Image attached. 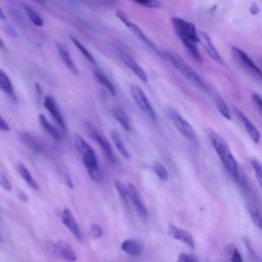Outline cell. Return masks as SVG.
I'll return each mask as SVG.
<instances>
[{
    "instance_id": "ba28073f",
    "label": "cell",
    "mask_w": 262,
    "mask_h": 262,
    "mask_svg": "<svg viewBox=\"0 0 262 262\" xmlns=\"http://www.w3.org/2000/svg\"><path fill=\"white\" fill-rule=\"evenodd\" d=\"M116 15H117V17L125 25V27L132 33V35H133L134 37H136L140 42L144 43L147 47L151 48L154 51H158L157 46L154 44V42H152V41L143 33V31H142L136 24H134L124 12L118 10V11L116 12Z\"/></svg>"
},
{
    "instance_id": "5bb4252c",
    "label": "cell",
    "mask_w": 262,
    "mask_h": 262,
    "mask_svg": "<svg viewBox=\"0 0 262 262\" xmlns=\"http://www.w3.org/2000/svg\"><path fill=\"white\" fill-rule=\"evenodd\" d=\"M128 190H129V195H130V202L131 204L134 206L137 214L142 218V219H145L148 215L147 213V209L141 199V195L137 189V187L132 184V183H129L128 185Z\"/></svg>"
},
{
    "instance_id": "60d3db41",
    "label": "cell",
    "mask_w": 262,
    "mask_h": 262,
    "mask_svg": "<svg viewBox=\"0 0 262 262\" xmlns=\"http://www.w3.org/2000/svg\"><path fill=\"white\" fill-rule=\"evenodd\" d=\"M9 125L7 122L3 119V117L0 115V131H9Z\"/></svg>"
},
{
    "instance_id": "e0dca14e",
    "label": "cell",
    "mask_w": 262,
    "mask_h": 262,
    "mask_svg": "<svg viewBox=\"0 0 262 262\" xmlns=\"http://www.w3.org/2000/svg\"><path fill=\"white\" fill-rule=\"evenodd\" d=\"M56 49H57L59 58H60V60L62 61V63L64 64V67H66L70 72H72L73 74H75V75L79 74L78 68H77V66L75 64V61H74V59L72 58L71 53L69 52L67 46H66L64 44H62V43L57 42V43H56Z\"/></svg>"
},
{
    "instance_id": "30bf717a",
    "label": "cell",
    "mask_w": 262,
    "mask_h": 262,
    "mask_svg": "<svg viewBox=\"0 0 262 262\" xmlns=\"http://www.w3.org/2000/svg\"><path fill=\"white\" fill-rule=\"evenodd\" d=\"M115 51L117 52L118 56L120 57V59L123 61V63L143 83H146L148 78L147 75L145 73V71L141 68V66L133 58V56H131L128 52L122 50L120 47H115Z\"/></svg>"
},
{
    "instance_id": "2e32d148",
    "label": "cell",
    "mask_w": 262,
    "mask_h": 262,
    "mask_svg": "<svg viewBox=\"0 0 262 262\" xmlns=\"http://www.w3.org/2000/svg\"><path fill=\"white\" fill-rule=\"evenodd\" d=\"M237 119L239 120V122L242 123L243 127L245 128V130L247 131L248 135L250 136V138L255 142V143H258L259 142V139H260V132L259 130L257 129V127L251 122V120L242 112L239 111L238 108L234 107L233 108Z\"/></svg>"
},
{
    "instance_id": "484cf974",
    "label": "cell",
    "mask_w": 262,
    "mask_h": 262,
    "mask_svg": "<svg viewBox=\"0 0 262 262\" xmlns=\"http://www.w3.org/2000/svg\"><path fill=\"white\" fill-rule=\"evenodd\" d=\"M94 76L96 78V80L99 82V84H101L112 95H116V88L114 86V84L111 82V80L104 75L103 72L99 71V70H95L94 71Z\"/></svg>"
},
{
    "instance_id": "e575fe53",
    "label": "cell",
    "mask_w": 262,
    "mask_h": 262,
    "mask_svg": "<svg viewBox=\"0 0 262 262\" xmlns=\"http://www.w3.org/2000/svg\"><path fill=\"white\" fill-rule=\"evenodd\" d=\"M89 232H90V235L97 239V238H100L102 236V233H103V230L101 228L100 225L96 224V223H92L89 227Z\"/></svg>"
},
{
    "instance_id": "4fadbf2b",
    "label": "cell",
    "mask_w": 262,
    "mask_h": 262,
    "mask_svg": "<svg viewBox=\"0 0 262 262\" xmlns=\"http://www.w3.org/2000/svg\"><path fill=\"white\" fill-rule=\"evenodd\" d=\"M61 221H62L63 225L71 231V233L79 242L83 241V235H82V231L80 229V226H79L75 216L73 215V213L67 208L63 209L62 212H61Z\"/></svg>"
},
{
    "instance_id": "52a82bcc",
    "label": "cell",
    "mask_w": 262,
    "mask_h": 262,
    "mask_svg": "<svg viewBox=\"0 0 262 262\" xmlns=\"http://www.w3.org/2000/svg\"><path fill=\"white\" fill-rule=\"evenodd\" d=\"M130 93L132 98L134 99V101L136 102V104L139 106V108L148 117L150 118L152 121L157 120V115L156 112L149 101V99L147 98L146 94L143 92V90L134 84L130 85Z\"/></svg>"
},
{
    "instance_id": "7bdbcfd3",
    "label": "cell",
    "mask_w": 262,
    "mask_h": 262,
    "mask_svg": "<svg viewBox=\"0 0 262 262\" xmlns=\"http://www.w3.org/2000/svg\"><path fill=\"white\" fill-rule=\"evenodd\" d=\"M0 49H1V50H4V49H5V45H4L3 41L1 40V38H0Z\"/></svg>"
},
{
    "instance_id": "ffe728a7",
    "label": "cell",
    "mask_w": 262,
    "mask_h": 262,
    "mask_svg": "<svg viewBox=\"0 0 262 262\" xmlns=\"http://www.w3.org/2000/svg\"><path fill=\"white\" fill-rule=\"evenodd\" d=\"M20 140L23 141V143L30 148L31 150L35 151V152H42L43 151V145L40 142V140L36 137H34L32 134L26 133V132H21L19 134Z\"/></svg>"
},
{
    "instance_id": "8fae6325",
    "label": "cell",
    "mask_w": 262,
    "mask_h": 262,
    "mask_svg": "<svg viewBox=\"0 0 262 262\" xmlns=\"http://www.w3.org/2000/svg\"><path fill=\"white\" fill-rule=\"evenodd\" d=\"M52 253L60 258L63 259L68 262H75L77 260V255L74 252V250L72 249V247L64 241H56V242H52L50 243V248H49Z\"/></svg>"
},
{
    "instance_id": "7a4b0ae2",
    "label": "cell",
    "mask_w": 262,
    "mask_h": 262,
    "mask_svg": "<svg viewBox=\"0 0 262 262\" xmlns=\"http://www.w3.org/2000/svg\"><path fill=\"white\" fill-rule=\"evenodd\" d=\"M161 53L189 83H191L193 86H195L202 91H209L207 84L201 78V76L192 68H190L180 56L167 50H164Z\"/></svg>"
},
{
    "instance_id": "d6a6232c",
    "label": "cell",
    "mask_w": 262,
    "mask_h": 262,
    "mask_svg": "<svg viewBox=\"0 0 262 262\" xmlns=\"http://www.w3.org/2000/svg\"><path fill=\"white\" fill-rule=\"evenodd\" d=\"M251 166L254 170L256 179H257L260 187L262 188V163L259 160L253 158V159H251Z\"/></svg>"
},
{
    "instance_id": "d4e9b609",
    "label": "cell",
    "mask_w": 262,
    "mask_h": 262,
    "mask_svg": "<svg viewBox=\"0 0 262 262\" xmlns=\"http://www.w3.org/2000/svg\"><path fill=\"white\" fill-rule=\"evenodd\" d=\"M111 138H112V141H113V143L115 144L116 148L119 150V152H120L125 159H129V158H130L129 151H128V149H127V147H126V145H125V143H124V141H123L121 135H120L117 131L113 130V131L111 132Z\"/></svg>"
},
{
    "instance_id": "4dcf8cb0",
    "label": "cell",
    "mask_w": 262,
    "mask_h": 262,
    "mask_svg": "<svg viewBox=\"0 0 262 262\" xmlns=\"http://www.w3.org/2000/svg\"><path fill=\"white\" fill-rule=\"evenodd\" d=\"M57 175H58L59 180H60L64 185H67V186L70 187V188H73V187H74V184H73L71 175H70L68 169H67L64 166L61 165V166H59V167L57 168Z\"/></svg>"
},
{
    "instance_id": "d6986e66",
    "label": "cell",
    "mask_w": 262,
    "mask_h": 262,
    "mask_svg": "<svg viewBox=\"0 0 262 262\" xmlns=\"http://www.w3.org/2000/svg\"><path fill=\"white\" fill-rule=\"evenodd\" d=\"M112 116L114 117V119L119 122V124L126 130V131H130L131 130V122L130 119L128 117V115L126 114V112L121 107V106H114L111 110Z\"/></svg>"
},
{
    "instance_id": "d590c367",
    "label": "cell",
    "mask_w": 262,
    "mask_h": 262,
    "mask_svg": "<svg viewBox=\"0 0 262 262\" xmlns=\"http://www.w3.org/2000/svg\"><path fill=\"white\" fill-rule=\"evenodd\" d=\"M177 262H200L198 260V258L192 255V254H188V253H180L177 257Z\"/></svg>"
},
{
    "instance_id": "4316f807",
    "label": "cell",
    "mask_w": 262,
    "mask_h": 262,
    "mask_svg": "<svg viewBox=\"0 0 262 262\" xmlns=\"http://www.w3.org/2000/svg\"><path fill=\"white\" fill-rule=\"evenodd\" d=\"M115 188L117 190V192L119 193L122 202L124 203V205L126 207L129 208V205H130V195H129V190H128V186L125 185L121 180L117 179L115 181Z\"/></svg>"
},
{
    "instance_id": "7c38bea8",
    "label": "cell",
    "mask_w": 262,
    "mask_h": 262,
    "mask_svg": "<svg viewBox=\"0 0 262 262\" xmlns=\"http://www.w3.org/2000/svg\"><path fill=\"white\" fill-rule=\"evenodd\" d=\"M43 104L45 106V108L48 111V113L50 114V116L53 118V120L55 121V123L62 129L66 130L67 126H66V122L63 120V117L61 115V112L59 110V106L56 102V100L51 96V95H46L44 97L43 100Z\"/></svg>"
},
{
    "instance_id": "f546056e",
    "label": "cell",
    "mask_w": 262,
    "mask_h": 262,
    "mask_svg": "<svg viewBox=\"0 0 262 262\" xmlns=\"http://www.w3.org/2000/svg\"><path fill=\"white\" fill-rule=\"evenodd\" d=\"M24 9L27 13V16L29 17V19L31 20V23L36 26V27H42L44 25V20L42 18V16L35 10L33 9L31 6H28V5H25L24 6Z\"/></svg>"
},
{
    "instance_id": "44dd1931",
    "label": "cell",
    "mask_w": 262,
    "mask_h": 262,
    "mask_svg": "<svg viewBox=\"0 0 262 262\" xmlns=\"http://www.w3.org/2000/svg\"><path fill=\"white\" fill-rule=\"evenodd\" d=\"M121 249L124 253L130 256H139L142 252V247L140 243H138L136 239H133V238L125 239L121 245Z\"/></svg>"
},
{
    "instance_id": "ac0fdd59",
    "label": "cell",
    "mask_w": 262,
    "mask_h": 262,
    "mask_svg": "<svg viewBox=\"0 0 262 262\" xmlns=\"http://www.w3.org/2000/svg\"><path fill=\"white\" fill-rule=\"evenodd\" d=\"M199 36H200V41L203 42V44H204V46H205V48H206L208 54L211 56V58L214 59L215 61H217V62L220 63V64H225V62H224V60L222 59L221 55L219 54V52L217 51L216 47L214 46V44H213V42H212L210 36H209L208 34H206L205 32H201V33L199 34Z\"/></svg>"
},
{
    "instance_id": "277c9868",
    "label": "cell",
    "mask_w": 262,
    "mask_h": 262,
    "mask_svg": "<svg viewBox=\"0 0 262 262\" xmlns=\"http://www.w3.org/2000/svg\"><path fill=\"white\" fill-rule=\"evenodd\" d=\"M167 114H168V117L170 118V120L172 121L173 125L175 126V128L178 130V132L183 137H185L188 141H190L192 144L196 145L198 144V137L194 133V130H193L192 126L187 122V120H185L174 108H168Z\"/></svg>"
},
{
    "instance_id": "8992f818",
    "label": "cell",
    "mask_w": 262,
    "mask_h": 262,
    "mask_svg": "<svg viewBox=\"0 0 262 262\" xmlns=\"http://www.w3.org/2000/svg\"><path fill=\"white\" fill-rule=\"evenodd\" d=\"M172 26L174 28L175 33L179 37V39L182 40H190L195 43L200 41V36L196 32V29L194 25L190 21H187L185 19H182L180 17H173L171 19Z\"/></svg>"
},
{
    "instance_id": "1f68e13d",
    "label": "cell",
    "mask_w": 262,
    "mask_h": 262,
    "mask_svg": "<svg viewBox=\"0 0 262 262\" xmlns=\"http://www.w3.org/2000/svg\"><path fill=\"white\" fill-rule=\"evenodd\" d=\"M152 170H154V172L156 173V175H157L161 180H163V181H167V180H168V178H169V173H168L166 167H165L163 164H161L160 162H155V163L152 164Z\"/></svg>"
},
{
    "instance_id": "9a60e30c",
    "label": "cell",
    "mask_w": 262,
    "mask_h": 262,
    "mask_svg": "<svg viewBox=\"0 0 262 262\" xmlns=\"http://www.w3.org/2000/svg\"><path fill=\"white\" fill-rule=\"evenodd\" d=\"M168 234L173 238L183 243L190 249H194V241L192 235L183 228H180L174 224H169L168 226Z\"/></svg>"
},
{
    "instance_id": "ab89813d",
    "label": "cell",
    "mask_w": 262,
    "mask_h": 262,
    "mask_svg": "<svg viewBox=\"0 0 262 262\" xmlns=\"http://www.w3.org/2000/svg\"><path fill=\"white\" fill-rule=\"evenodd\" d=\"M252 100H253L254 104L256 105V107L258 108V111L260 112V114L262 115V97L259 94L254 93L252 95Z\"/></svg>"
},
{
    "instance_id": "83f0119b",
    "label": "cell",
    "mask_w": 262,
    "mask_h": 262,
    "mask_svg": "<svg viewBox=\"0 0 262 262\" xmlns=\"http://www.w3.org/2000/svg\"><path fill=\"white\" fill-rule=\"evenodd\" d=\"M214 102L216 104V107H217L218 112L221 114V116L224 117L227 120H230L231 119L230 110H229L228 104L225 102V100L220 95L215 94L214 95Z\"/></svg>"
},
{
    "instance_id": "603a6c76",
    "label": "cell",
    "mask_w": 262,
    "mask_h": 262,
    "mask_svg": "<svg viewBox=\"0 0 262 262\" xmlns=\"http://www.w3.org/2000/svg\"><path fill=\"white\" fill-rule=\"evenodd\" d=\"M0 90L5 93L6 95L15 98V93H14V88L11 83V80L9 79L8 75L0 69Z\"/></svg>"
},
{
    "instance_id": "3957f363",
    "label": "cell",
    "mask_w": 262,
    "mask_h": 262,
    "mask_svg": "<svg viewBox=\"0 0 262 262\" xmlns=\"http://www.w3.org/2000/svg\"><path fill=\"white\" fill-rule=\"evenodd\" d=\"M75 143H76L77 149L79 150V152L82 157L84 167L86 168L89 177L93 181H99V179H100V170H99L98 160H97V157H96V154H95L94 149L80 135H76Z\"/></svg>"
},
{
    "instance_id": "74e56055",
    "label": "cell",
    "mask_w": 262,
    "mask_h": 262,
    "mask_svg": "<svg viewBox=\"0 0 262 262\" xmlns=\"http://www.w3.org/2000/svg\"><path fill=\"white\" fill-rule=\"evenodd\" d=\"M0 186L6 191H11V189H12L11 183L9 182L8 178L2 172H0Z\"/></svg>"
},
{
    "instance_id": "836d02e7",
    "label": "cell",
    "mask_w": 262,
    "mask_h": 262,
    "mask_svg": "<svg viewBox=\"0 0 262 262\" xmlns=\"http://www.w3.org/2000/svg\"><path fill=\"white\" fill-rule=\"evenodd\" d=\"M249 212L254 224L262 231V214L256 208H250Z\"/></svg>"
},
{
    "instance_id": "b9f144b4",
    "label": "cell",
    "mask_w": 262,
    "mask_h": 262,
    "mask_svg": "<svg viewBox=\"0 0 262 262\" xmlns=\"http://www.w3.org/2000/svg\"><path fill=\"white\" fill-rule=\"evenodd\" d=\"M6 17H5V13H4V11H3V9L1 8V6H0V19H2V20H4Z\"/></svg>"
},
{
    "instance_id": "f35d334b",
    "label": "cell",
    "mask_w": 262,
    "mask_h": 262,
    "mask_svg": "<svg viewBox=\"0 0 262 262\" xmlns=\"http://www.w3.org/2000/svg\"><path fill=\"white\" fill-rule=\"evenodd\" d=\"M139 5L148 7V8H157L161 6V2L157 1V0H145V1H137L136 2Z\"/></svg>"
},
{
    "instance_id": "f1b7e54d",
    "label": "cell",
    "mask_w": 262,
    "mask_h": 262,
    "mask_svg": "<svg viewBox=\"0 0 262 262\" xmlns=\"http://www.w3.org/2000/svg\"><path fill=\"white\" fill-rule=\"evenodd\" d=\"M70 39L72 40L73 44L78 48V50L82 53V55H83L89 62H91L92 64L96 66V60H95V58L93 57V55L91 54V52H90L77 38H75L74 36H70Z\"/></svg>"
},
{
    "instance_id": "8d00e7d4",
    "label": "cell",
    "mask_w": 262,
    "mask_h": 262,
    "mask_svg": "<svg viewBox=\"0 0 262 262\" xmlns=\"http://www.w3.org/2000/svg\"><path fill=\"white\" fill-rule=\"evenodd\" d=\"M229 249H230L229 253H230V260H231V262H244L239 251L234 246H230Z\"/></svg>"
},
{
    "instance_id": "5b68a950",
    "label": "cell",
    "mask_w": 262,
    "mask_h": 262,
    "mask_svg": "<svg viewBox=\"0 0 262 262\" xmlns=\"http://www.w3.org/2000/svg\"><path fill=\"white\" fill-rule=\"evenodd\" d=\"M231 53H232L234 60L236 61V63L239 64V67L242 69H244L251 76L262 81V71L245 51H243L238 47H232Z\"/></svg>"
},
{
    "instance_id": "9c48e42d",
    "label": "cell",
    "mask_w": 262,
    "mask_h": 262,
    "mask_svg": "<svg viewBox=\"0 0 262 262\" xmlns=\"http://www.w3.org/2000/svg\"><path fill=\"white\" fill-rule=\"evenodd\" d=\"M88 132L89 135L92 139H94V141L98 144V146L100 147V149L102 150V152L104 154L105 158L107 159V161L112 164H116L117 162V158L115 156V152L112 148V145L110 143V141L106 139V137L95 127L93 126H89L88 127Z\"/></svg>"
},
{
    "instance_id": "6da1fadb",
    "label": "cell",
    "mask_w": 262,
    "mask_h": 262,
    "mask_svg": "<svg viewBox=\"0 0 262 262\" xmlns=\"http://www.w3.org/2000/svg\"><path fill=\"white\" fill-rule=\"evenodd\" d=\"M207 135L225 170L234 180H238L239 175H238L237 162L233 157V154L231 152L227 142L224 140L222 136H220L214 130H211V129L207 130Z\"/></svg>"
},
{
    "instance_id": "cb8c5ba5",
    "label": "cell",
    "mask_w": 262,
    "mask_h": 262,
    "mask_svg": "<svg viewBox=\"0 0 262 262\" xmlns=\"http://www.w3.org/2000/svg\"><path fill=\"white\" fill-rule=\"evenodd\" d=\"M39 123L42 126V128L55 140H60V133L59 131L48 121V119L45 117V115L40 114L39 115Z\"/></svg>"
},
{
    "instance_id": "7402d4cb",
    "label": "cell",
    "mask_w": 262,
    "mask_h": 262,
    "mask_svg": "<svg viewBox=\"0 0 262 262\" xmlns=\"http://www.w3.org/2000/svg\"><path fill=\"white\" fill-rule=\"evenodd\" d=\"M16 171L19 174V176L23 178V180L34 190L39 189V184L37 183V181L34 179V177L32 176V174L30 173V171L28 170V168L23 164V163H18L16 165Z\"/></svg>"
}]
</instances>
